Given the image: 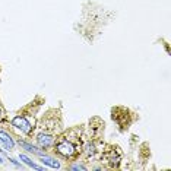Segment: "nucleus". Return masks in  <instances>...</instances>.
I'll return each mask as SVG.
<instances>
[{"instance_id":"nucleus-4","label":"nucleus","mask_w":171,"mask_h":171,"mask_svg":"<svg viewBox=\"0 0 171 171\" xmlns=\"http://www.w3.org/2000/svg\"><path fill=\"white\" fill-rule=\"evenodd\" d=\"M18 144L21 145L23 149H27L28 152H31V154H34V155H38V156H43V155H45L43 149L37 148V146H34V145H31V144H27V142H23V140H21V139L18 140Z\"/></svg>"},{"instance_id":"nucleus-2","label":"nucleus","mask_w":171,"mask_h":171,"mask_svg":"<svg viewBox=\"0 0 171 171\" xmlns=\"http://www.w3.org/2000/svg\"><path fill=\"white\" fill-rule=\"evenodd\" d=\"M12 126H15L16 129H19L21 132L23 133H29L31 132V129H32V124L28 122V119L22 116H16L13 120H12Z\"/></svg>"},{"instance_id":"nucleus-9","label":"nucleus","mask_w":171,"mask_h":171,"mask_svg":"<svg viewBox=\"0 0 171 171\" xmlns=\"http://www.w3.org/2000/svg\"><path fill=\"white\" fill-rule=\"evenodd\" d=\"M69 170H82V171H86L88 168H86L85 165H82V164H75V165L69 167Z\"/></svg>"},{"instance_id":"nucleus-6","label":"nucleus","mask_w":171,"mask_h":171,"mask_svg":"<svg viewBox=\"0 0 171 171\" xmlns=\"http://www.w3.org/2000/svg\"><path fill=\"white\" fill-rule=\"evenodd\" d=\"M41 161L44 162L45 165L51 167V168H60V164H59V161H56L54 158H50V156H45V155H43V156H41Z\"/></svg>"},{"instance_id":"nucleus-12","label":"nucleus","mask_w":171,"mask_h":171,"mask_svg":"<svg viewBox=\"0 0 171 171\" xmlns=\"http://www.w3.org/2000/svg\"><path fill=\"white\" fill-rule=\"evenodd\" d=\"M2 116H3V111H2V108H0V119H2Z\"/></svg>"},{"instance_id":"nucleus-3","label":"nucleus","mask_w":171,"mask_h":171,"mask_svg":"<svg viewBox=\"0 0 171 171\" xmlns=\"http://www.w3.org/2000/svg\"><path fill=\"white\" fill-rule=\"evenodd\" d=\"M37 144L41 146V148H50V146H53L54 145V136H51V135H38L37 136Z\"/></svg>"},{"instance_id":"nucleus-11","label":"nucleus","mask_w":171,"mask_h":171,"mask_svg":"<svg viewBox=\"0 0 171 171\" xmlns=\"http://www.w3.org/2000/svg\"><path fill=\"white\" fill-rule=\"evenodd\" d=\"M3 162H5V160H3L2 156H0V164H3Z\"/></svg>"},{"instance_id":"nucleus-5","label":"nucleus","mask_w":171,"mask_h":171,"mask_svg":"<svg viewBox=\"0 0 171 171\" xmlns=\"http://www.w3.org/2000/svg\"><path fill=\"white\" fill-rule=\"evenodd\" d=\"M0 142L5 145V148L9 149V151H12V149H13V146H15L13 139H12L10 135H9V133H6L5 130H0Z\"/></svg>"},{"instance_id":"nucleus-8","label":"nucleus","mask_w":171,"mask_h":171,"mask_svg":"<svg viewBox=\"0 0 171 171\" xmlns=\"http://www.w3.org/2000/svg\"><path fill=\"white\" fill-rule=\"evenodd\" d=\"M85 154H86V156H94L95 154V146L92 144H88L86 146H85Z\"/></svg>"},{"instance_id":"nucleus-10","label":"nucleus","mask_w":171,"mask_h":171,"mask_svg":"<svg viewBox=\"0 0 171 171\" xmlns=\"http://www.w3.org/2000/svg\"><path fill=\"white\" fill-rule=\"evenodd\" d=\"M9 161H10L12 164H13V165H16L18 168H21V170H22L23 167H22V164H21V162H19V161H16V160H13V158H9Z\"/></svg>"},{"instance_id":"nucleus-7","label":"nucleus","mask_w":171,"mask_h":171,"mask_svg":"<svg viewBox=\"0 0 171 171\" xmlns=\"http://www.w3.org/2000/svg\"><path fill=\"white\" fill-rule=\"evenodd\" d=\"M19 158H21V161H23V162H25L27 165L32 167L34 170H40V171H41V170H44V167H40V165H37V164H35V162H34L32 160H29V158H28L27 155H21Z\"/></svg>"},{"instance_id":"nucleus-1","label":"nucleus","mask_w":171,"mask_h":171,"mask_svg":"<svg viewBox=\"0 0 171 171\" xmlns=\"http://www.w3.org/2000/svg\"><path fill=\"white\" fill-rule=\"evenodd\" d=\"M56 151L60 155L66 156V158H72V156L76 155L77 148H76V145L72 144L69 139H60V140L56 144Z\"/></svg>"}]
</instances>
